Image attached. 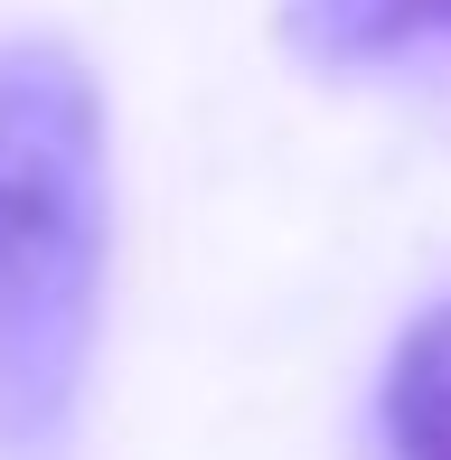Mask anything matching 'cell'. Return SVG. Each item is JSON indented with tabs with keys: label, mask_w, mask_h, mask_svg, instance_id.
Listing matches in <instances>:
<instances>
[{
	"label": "cell",
	"mask_w": 451,
	"mask_h": 460,
	"mask_svg": "<svg viewBox=\"0 0 451 460\" xmlns=\"http://www.w3.org/2000/svg\"><path fill=\"white\" fill-rule=\"evenodd\" d=\"M104 85L48 29L0 38V460H75L104 339Z\"/></svg>",
	"instance_id": "obj_1"
},
{
	"label": "cell",
	"mask_w": 451,
	"mask_h": 460,
	"mask_svg": "<svg viewBox=\"0 0 451 460\" xmlns=\"http://www.w3.org/2000/svg\"><path fill=\"white\" fill-rule=\"evenodd\" d=\"M376 413H385L395 460H451V301L423 310V320L395 339Z\"/></svg>",
	"instance_id": "obj_2"
},
{
	"label": "cell",
	"mask_w": 451,
	"mask_h": 460,
	"mask_svg": "<svg viewBox=\"0 0 451 460\" xmlns=\"http://www.w3.org/2000/svg\"><path fill=\"white\" fill-rule=\"evenodd\" d=\"M282 38L311 57H385L414 38H451V0H292Z\"/></svg>",
	"instance_id": "obj_3"
}]
</instances>
